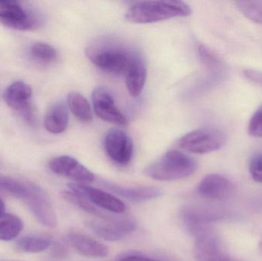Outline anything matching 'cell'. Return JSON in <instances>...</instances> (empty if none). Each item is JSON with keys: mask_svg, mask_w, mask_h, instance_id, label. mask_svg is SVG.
Listing matches in <instances>:
<instances>
[{"mask_svg": "<svg viewBox=\"0 0 262 261\" xmlns=\"http://www.w3.org/2000/svg\"><path fill=\"white\" fill-rule=\"evenodd\" d=\"M62 195L66 200L79 208L81 211H84V212L88 213L94 217H97L98 219H103V220L109 219L103 211H100L97 207L92 205L84 198L77 195L76 193L68 190V191H64Z\"/></svg>", "mask_w": 262, "mask_h": 261, "instance_id": "44dd1931", "label": "cell"}, {"mask_svg": "<svg viewBox=\"0 0 262 261\" xmlns=\"http://www.w3.org/2000/svg\"><path fill=\"white\" fill-rule=\"evenodd\" d=\"M249 133L254 137H262V108L251 118L249 124Z\"/></svg>", "mask_w": 262, "mask_h": 261, "instance_id": "d4e9b609", "label": "cell"}, {"mask_svg": "<svg viewBox=\"0 0 262 261\" xmlns=\"http://www.w3.org/2000/svg\"><path fill=\"white\" fill-rule=\"evenodd\" d=\"M67 104L74 116L81 123L89 124L93 120L92 107L88 100L78 92L68 94Z\"/></svg>", "mask_w": 262, "mask_h": 261, "instance_id": "ac0fdd59", "label": "cell"}, {"mask_svg": "<svg viewBox=\"0 0 262 261\" xmlns=\"http://www.w3.org/2000/svg\"><path fill=\"white\" fill-rule=\"evenodd\" d=\"M86 56L91 62L103 72L125 74L135 52L115 43L103 42L89 46Z\"/></svg>", "mask_w": 262, "mask_h": 261, "instance_id": "277c9868", "label": "cell"}, {"mask_svg": "<svg viewBox=\"0 0 262 261\" xmlns=\"http://www.w3.org/2000/svg\"><path fill=\"white\" fill-rule=\"evenodd\" d=\"M226 136L217 129L202 128L192 130L180 138L178 146L189 153L206 154L221 149L226 144Z\"/></svg>", "mask_w": 262, "mask_h": 261, "instance_id": "8992f818", "label": "cell"}, {"mask_svg": "<svg viewBox=\"0 0 262 261\" xmlns=\"http://www.w3.org/2000/svg\"><path fill=\"white\" fill-rule=\"evenodd\" d=\"M107 156L119 165H128L134 154V144L130 136L121 129H112L107 132L104 140Z\"/></svg>", "mask_w": 262, "mask_h": 261, "instance_id": "9c48e42d", "label": "cell"}, {"mask_svg": "<svg viewBox=\"0 0 262 261\" xmlns=\"http://www.w3.org/2000/svg\"><path fill=\"white\" fill-rule=\"evenodd\" d=\"M89 228L98 237L107 242H119L132 234L137 228L131 219H101L88 223Z\"/></svg>", "mask_w": 262, "mask_h": 261, "instance_id": "30bf717a", "label": "cell"}, {"mask_svg": "<svg viewBox=\"0 0 262 261\" xmlns=\"http://www.w3.org/2000/svg\"><path fill=\"white\" fill-rule=\"evenodd\" d=\"M192 9L182 1H140L134 3L126 12L125 18L132 23L147 24L189 16Z\"/></svg>", "mask_w": 262, "mask_h": 261, "instance_id": "7a4b0ae2", "label": "cell"}, {"mask_svg": "<svg viewBox=\"0 0 262 261\" xmlns=\"http://www.w3.org/2000/svg\"><path fill=\"white\" fill-rule=\"evenodd\" d=\"M53 254L55 257L63 258L68 254L67 249L61 244H57L53 248Z\"/></svg>", "mask_w": 262, "mask_h": 261, "instance_id": "83f0119b", "label": "cell"}, {"mask_svg": "<svg viewBox=\"0 0 262 261\" xmlns=\"http://www.w3.org/2000/svg\"><path fill=\"white\" fill-rule=\"evenodd\" d=\"M238 7L249 18L262 22V6L258 2H238Z\"/></svg>", "mask_w": 262, "mask_h": 261, "instance_id": "603a6c76", "label": "cell"}, {"mask_svg": "<svg viewBox=\"0 0 262 261\" xmlns=\"http://www.w3.org/2000/svg\"><path fill=\"white\" fill-rule=\"evenodd\" d=\"M94 110L98 117L111 124L124 125L125 116L115 105L112 93L104 87H97L92 93Z\"/></svg>", "mask_w": 262, "mask_h": 261, "instance_id": "7c38bea8", "label": "cell"}, {"mask_svg": "<svg viewBox=\"0 0 262 261\" xmlns=\"http://www.w3.org/2000/svg\"><path fill=\"white\" fill-rule=\"evenodd\" d=\"M23 228L21 219L8 213L0 215V240L9 242L16 239Z\"/></svg>", "mask_w": 262, "mask_h": 261, "instance_id": "d6986e66", "label": "cell"}, {"mask_svg": "<svg viewBox=\"0 0 262 261\" xmlns=\"http://www.w3.org/2000/svg\"><path fill=\"white\" fill-rule=\"evenodd\" d=\"M44 125L51 133L59 134L66 131L69 125V112L62 101L54 104L45 116Z\"/></svg>", "mask_w": 262, "mask_h": 261, "instance_id": "e0dca14e", "label": "cell"}, {"mask_svg": "<svg viewBox=\"0 0 262 261\" xmlns=\"http://www.w3.org/2000/svg\"><path fill=\"white\" fill-rule=\"evenodd\" d=\"M199 54L203 62L211 68H215L220 65L218 57L204 45L199 47Z\"/></svg>", "mask_w": 262, "mask_h": 261, "instance_id": "cb8c5ba5", "label": "cell"}, {"mask_svg": "<svg viewBox=\"0 0 262 261\" xmlns=\"http://www.w3.org/2000/svg\"><path fill=\"white\" fill-rule=\"evenodd\" d=\"M49 167L52 173L72 179L75 183H91L95 179L92 172L72 156H60L53 158L49 162Z\"/></svg>", "mask_w": 262, "mask_h": 261, "instance_id": "8fae6325", "label": "cell"}, {"mask_svg": "<svg viewBox=\"0 0 262 261\" xmlns=\"http://www.w3.org/2000/svg\"><path fill=\"white\" fill-rule=\"evenodd\" d=\"M0 190L21 199L37 220L47 228L57 225V216L49 196L38 185L0 174Z\"/></svg>", "mask_w": 262, "mask_h": 261, "instance_id": "6da1fadb", "label": "cell"}, {"mask_svg": "<svg viewBox=\"0 0 262 261\" xmlns=\"http://www.w3.org/2000/svg\"><path fill=\"white\" fill-rule=\"evenodd\" d=\"M0 22L15 30H34L43 22V17L35 9L18 1H0Z\"/></svg>", "mask_w": 262, "mask_h": 261, "instance_id": "5b68a950", "label": "cell"}, {"mask_svg": "<svg viewBox=\"0 0 262 261\" xmlns=\"http://www.w3.org/2000/svg\"><path fill=\"white\" fill-rule=\"evenodd\" d=\"M103 184L107 189L115 193L117 196L133 202H147L157 199L163 194L160 188L154 186H122L108 182H104Z\"/></svg>", "mask_w": 262, "mask_h": 261, "instance_id": "5bb4252c", "label": "cell"}, {"mask_svg": "<svg viewBox=\"0 0 262 261\" xmlns=\"http://www.w3.org/2000/svg\"><path fill=\"white\" fill-rule=\"evenodd\" d=\"M5 211V204L4 202H3L1 199H0V215L4 213Z\"/></svg>", "mask_w": 262, "mask_h": 261, "instance_id": "f546056e", "label": "cell"}, {"mask_svg": "<svg viewBox=\"0 0 262 261\" xmlns=\"http://www.w3.org/2000/svg\"><path fill=\"white\" fill-rule=\"evenodd\" d=\"M126 85L129 93L134 98L140 96L144 88L147 68L143 58L136 52L125 73Z\"/></svg>", "mask_w": 262, "mask_h": 261, "instance_id": "2e32d148", "label": "cell"}, {"mask_svg": "<svg viewBox=\"0 0 262 261\" xmlns=\"http://www.w3.org/2000/svg\"><path fill=\"white\" fill-rule=\"evenodd\" d=\"M32 56L43 64H52L58 59V52L55 48L46 43H35L31 47Z\"/></svg>", "mask_w": 262, "mask_h": 261, "instance_id": "7402d4cb", "label": "cell"}, {"mask_svg": "<svg viewBox=\"0 0 262 261\" xmlns=\"http://www.w3.org/2000/svg\"><path fill=\"white\" fill-rule=\"evenodd\" d=\"M249 170L254 181L262 183V154L256 155L252 158Z\"/></svg>", "mask_w": 262, "mask_h": 261, "instance_id": "484cf974", "label": "cell"}, {"mask_svg": "<svg viewBox=\"0 0 262 261\" xmlns=\"http://www.w3.org/2000/svg\"><path fill=\"white\" fill-rule=\"evenodd\" d=\"M32 87L23 82L15 81L9 85L3 93V99L12 110H16L27 124H35V114L31 105Z\"/></svg>", "mask_w": 262, "mask_h": 261, "instance_id": "ba28073f", "label": "cell"}, {"mask_svg": "<svg viewBox=\"0 0 262 261\" xmlns=\"http://www.w3.org/2000/svg\"><path fill=\"white\" fill-rule=\"evenodd\" d=\"M198 168L195 159L179 150H169L145 170L146 176L158 181H177L193 175Z\"/></svg>", "mask_w": 262, "mask_h": 261, "instance_id": "3957f363", "label": "cell"}, {"mask_svg": "<svg viewBox=\"0 0 262 261\" xmlns=\"http://www.w3.org/2000/svg\"><path fill=\"white\" fill-rule=\"evenodd\" d=\"M52 245V241L46 236H26L17 242V247L21 251L28 253H40L47 250Z\"/></svg>", "mask_w": 262, "mask_h": 261, "instance_id": "ffe728a7", "label": "cell"}, {"mask_svg": "<svg viewBox=\"0 0 262 261\" xmlns=\"http://www.w3.org/2000/svg\"><path fill=\"white\" fill-rule=\"evenodd\" d=\"M120 261H162L140 255H129L121 258Z\"/></svg>", "mask_w": 262, "mask_h": 261, "instance_id": "f1b7e54d", "label": "cell"}, {"mask_svg": "<svg viewBox=\"0 0 262 261\" xmlns=\"http://www.w3.org/2000/svg\"><path fill=\"white\" fill-rule=\"evenodd\" d=\"M200 196L211 200H223L232 194L233 185L226 176L220 174L206 176L199 185Z\"/></svg>", "mask_w": 262, "mask_h": 261, "instance_id": "4fadbf2b", "label": "cell"}, {"mask_svg": "<svg viewBox=\"0 0 262 261\" xmlns=\"http://www.w3.org/2000/svg\"><path fill=\"white\" fill-rule=\"evenodd\" d=\"M245 76L253 81L255 84H261L262 85V72L258 70H252V69H247L244 72Z\"/></svg>", "mask_w": 262, "mask_h": 261, "instance_id": "4316f807", "label": "cell"}, {"mask_svg": "<svg viewBox=\"0 0 262 261\" xmlns=\"http://www.w3.org/2000/svg\"><path fill=\"white\" fill-rule=\"evenodd\" d=\"M70 245L81 255L92 258L107 257L108 249L101 242L78 232H72L68 235Z\"/></svg>", "mask_w": 262, "mask_h": 261, "instance_id": "9a60e30c", "label": "cell"}, {"mask_svg": "<svg viewBox=\"0 0 262 261\" xmlns=\"http://www.w3.org/2000/svg\"><path fill=\"white\" fill-rule=\"evenodd\" d=\"M70 191L84 198L95 207L115 214H121L126 211V205L121 199L114 195L106 193L99 188L88 185L87 184L71 182L68 184Z\"/></svg>", "mask_w": 262, "mask_h": 261, "instance_id": "52a82bcc", "label": "cell"}]
</instances>
